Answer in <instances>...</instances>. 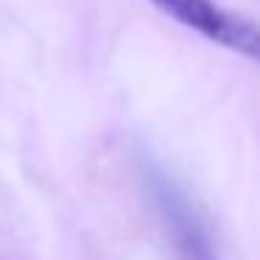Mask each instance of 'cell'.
<instances>
[{"instance_id": "cell-2", "label": "cell", "mask_w": 260, "mask_h": 260, "mask_svg": "<svg viewBox=\"0 0 260 260\" xmlns=\"http://www.w3.org/2000/svg\"><path fill=\"white\" fill-rule=\"evenodd\" d=\"M148 3H154L159 12L174 17L185 28L224 45L226 51L260 62V28L246 17L224 12L213 0H148Z\"/></svg>"}, {"instance_id": "cell-1", "label": "cell", "mask_w": 260, "mask_h": 260, "mask_svg": "<svg viewBox=\"0 0 260 260\" xmlns=\"http://www.w3.org/2000/svg\"><path fill=\"white\" fill-rule=\"evenodd\" d=\"M146 190L157 210L159 226L171 243L176 260H221L215 246L213 230L207 226L204 215L187 196V190L159 165L148 162L143 168Z\"/></svg>"}]
</instances>
